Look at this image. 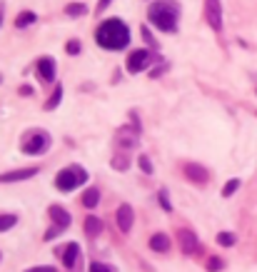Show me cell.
Listing matches in <instances>:
<instances>
[{"instance_id":"8","label":"cell","mask_w":257,"mask_h":272,"mask_svg":"<svg viewBox=\"0 0 257 272\" xmlns=\"http://www.w3.org/2000/svg\"><path fill=\"white\" fill-rule=\"evenodd\" d=\"M182 173H185V177L190 182H195V185H207V180H210V173L205 170V165H198V162H185Z\"/></svg>"},{"instance_id":"26","label":"cell","mask_w":257,"mask_h":272,"mask_svg":"<svg viewBox=\"0 0 257 272\" xmlns=\"http://www.w3.org/2000/svg\"><path fill=\"white\" fill-rule=\"evenodd\" d=\"M113 167H115V170H127V167H130V160H127V155H115V157H113Z\"/></svg>"},{"instance_id":"16","label":"cell","mask_w":257,"mask_h":272,"mask_svg":"<svg viewBox=\"0 0 257 272\" xmlns=\"http://www.w3.org/2000/svg\"><path fill=\"white\" fill-rule=\"evenodd\" d=\"M82 205L88 207V210H93V207L100 205V190L98 187H88V190L82 193Z\"/></svg>"},{"instance_id":"24","label":"cell","mask_w":257,"mask_h":272,"mask_svg":"<svg viewBox=\"0 0 257 272\" xmlns=\"http://www.w3.org/2000/svg\"><path fill=\"white\" fill-rule=\"evenodd\" d=\"M235 242H237V237H235L232 233H220V235H217V245H220V247H232Z\"/></svg>"},{"instance_id":"33","label":"cell","mask_w":257,"mask_h":272,"mask_svg":"<svg viewBox=\"0 0 257 272\" xmlns=\"http://www.w3.org/2000/svg\"><path fill=\"white\" fill-rule=\"evenodd\" d=\"M18 93H20V95H33V88H28V85H23V88H20Z\"/></svg>"},{"instance_id":"7","label":"cell","mask_w":257,"mask_h":272,"mask_svg":"<svg viewBox=\"0 0 257 272\" xmlns=\"http://www.w3.org/2000/svg\"><path fill=\"white\" fill-rule=\"evenodd\" d=\"M138 137H140V125H125V128H120L118 130V135H115V142L120 145L122 150H130V148H135L138 145Z\"/></svg>"},{"instance_id":"4","label":"cell","mask_w":257,"mask_h":272,"mask_svg":"<svg viewBox=\"0 0 257 272\" xmlns=\"http://www.w3.org/2000/svg\"><path fill=\"white\" fill-rule=\"evenodd\" d=\"M85 182H88V170L80 165H70L55 175V187L60 193H73L78 185H85Z\"/></svg>"},{"instance_id":"32","label":"cell","mask_w":257,"mask_h":272,"mask_svg":"<svg viewBox=\"0 0 257 272\" xmlns=\"http://www.w3.org/2000/svg\"><path fill=\"white\" fill-rule=\"evenodd\" d=\"M110 3H113V0H100V3H98V13H102V10L108 8Z\"/></svg>"},{"instance_id":"13","label":"cell","mask_w":257,"mask_h":272,"mask_svg":"<svg viewBox=\"0 0 257 272\" xmlns=\"http://www.w3.org/2000/svg\"><path fill=\"white\" fill-rule=\"evenodd\" d=\"M35 175H38V167H23V170L3 173V175H0V182L10 185V182H20V180H30V177H35Z\"/></svg>"},{"instance_id":"18","label":"cell","mask_w":257,"mask_h":272,"mask_svg":"<svg viewBox=\"0 0 257 272\" xmlns=\"http://www.w3.org/2000/svg\"><path fill=\"white\" fill-rule=\"evenodd\" d=\"M85 235H88V237H98L100 233H102V222L98 220V217H88V220H85Z\"/></svg>"},{"instance_id":"22","label":"cell","mask_w":257,"mask_h":272,"mask_svg":"<svg viewBox=\"0 0 257 272\" xmlns=\"http://www.w3.org/2000/svg\"><path fill=\"white\" fill-rule=\"evenodd\" d=\"M205 270L207 272H220V270H225V260H220V257H207Z\"/></svg>"},{"instance_id":"15","label":"cell","mask_w":257,"mask_h":272,"mask_svg":"<svg viewBox=\"0 0 257 272\" xmlns=\"http://www.w3.org/2000/svg\"><path fill=\"white\" fill-rule=\"evenodd\" d=\"M150 250L153 253H170V237L165 233H155L150 237Z\"/></svg>"},{"instance_id":"29","label":"cell","mask_w":257,"mask_h":272,"mask_svg":"<svg viewBox=\"0 0 257 272\" xmlns=\"http://www.w3.org/2000/svg\"><path fill=\"white\" fill-rule=\"evenodd\" d=\"M142 38L147 40V45H150V48H158L155 38H153V33H150V28H147V25H142Z\"/></svg>"},{"instance_id":"23","label":"cell","mask_w":257,"mask_h":272,"mask_svg":"<svg viewBox=\"0 0 257 272\" xmlns=\"http://www.w3.org/2000/svg\"><path fill=\"white\" fill-rule=\"evenodd\" d=\"M237 187H240V180H237V177L227 180V182H225V187H222V197H230V195H235V193H237Z\"/></svg>"},{"instance_id":"35","label":"cell","mask_w":257,"mask_h":272,"mask_svg":"<svg viewBox=\"0 0 257 272\" xmlns=\"http://www.w3.org/2000/svg\"><path fill=\"white\" fill-rule=\"evenodd\" d=\"M0 82H3V75H0Z\"/></svg>"},{"instance_id":"1","label":"cell","mask_w":257,"mask_h":272,"mask_svg":"<svg viewBox=\"0 0 257 272\" xmlns=\"http://www.w3.org/2000/svg\"><path fill=\"white\" fill-rule=\"evenodd\" d=\"M95 43L102 50H113V53L125 50L130 45V28L120 18H105L95 28Z\"/></svg>"},{"instance_id":"11","label":"cell","mask_w":257,"mask_h":272,"mask_svg":"<svg viewBox=\"0 0 257 272\" xmlns=\"http://www.w3.org/2000/svg\"><path fill=\"white\" fill-rule=\"evenodd\" d=\"M178 240H180V250H182L185 255H195V253H198L200 240H198V235L192 233V230H180V233H178Z\"/></svg>"},{"instance_id":"28","label":"cell","mask_w":257,"mask_h":272,"mask_svg":"<svg viewBox=\"0 0 257 272\" xmlns=\"http://www.w3.org/2000/svg\"><path fill=\"white\" fill-rule=\"evenodd\" d=\"M65 50H68V55H78V53L82 50L80 40H68V43H65Z\"/></svg>"},{"instance_id":"31","label":"cell","mask_w":257,"mask_h":272,"mask_svg":"<svg viewBox=\"0 0 257 272\" xmlns=\"http://www.w3.org/2000/svg\"><path fill=\"white\" fill-rule=\"evenodd\" d=\"M25 272H55V267H30Z\"/></svg>"},{"instance_id":"30","label":"cell","mask_w":257,"mask_h":272,"mask_svg":"<svg viewBox=\"0 0 257 272\" xmlns=\"http://www.w3.org/2000/svg\"><path fill=\"white\" fill-rule=\"evenodd\" d=\"M90 272H113V267L105 265V262H93L90 265Z\"/></svg>"},{"instance_id":"19","label":"cell","mask_w":257,"mask_h":272,"mask_svg":"<svg viewBox=\"0 0 257 272\" xmlns=\"http://www.w3.org/2000/svg\"><path fill=\"white\" fill-rule=\"evenodd\" d=\"M60 100H62V85H55L53 93H50V97L45 100V110H55L60 105Z\"/></svg>"},{"instance_id":"21","label":"cell","mask_w":257,"mask_h":272,"mask_svg":"<svg viewBox=\"0 0 257 272\" xmlns=\"http://www.w3.org/2000/svg\"><path fill=\"white\" fill-rule=\"evenodd\" d=\"M18 225V215H0V233H8V230H13Z\"/></svg>"},{"instance_id":"25","label":"cell","mask_w":257,"mask_h":272,"mask_svg":"<svg viewBox=\"0 0 257 272\" xmlns=\"http://www.w3.org/2000/svg\"><path fill=\"white\" fill-rule=\"evenodd\" d=\"M138 165H140V170H142L145 175H153V173H155V167H153V162H150L147 155H140V157H138Z\"/></svg>"},{"instance_id":"34","label":"cell","mask_w":257,"mask_h":272,"mask_svg":"<svg viewBox=\"0 0 257 272\" xmlns=\"http://www.w3.org/2000/svg\"><path fill=\"white\" fill-rule=\"evenodd\" d=\"M0 25H3V8H0Z\"/></svg>"},{"instance_id":"2","label":"cell","mask_w":257,"mask_h":272,"mask_svg":"<svg viewBox=\"0 0 257 272\" xmlns=\"http://www.w3.org/2000/svg\"><path fill=\"white\" fill-rule=\"evenodd\" d=\"M180 20V5L178 0H155L147 10V23L158 28L160 33H175Z\"/></svg>"},{"instance_id":"10","label":"cell","mask_w":257,"mask_h":272,"mask_svg":"<svg viewBox=\"0 0 257 272\" xmlns=\"http://www.w3.org/2000/svg\"><path fill=\"white\" fill-rule=\"evenodd\" d=\"M55 73H58V68H55V60L50 55H45V58L38 60V78L45 82V85L55 82Z\"/></svg>"},{"instance_id":"9","label":"cell","mask_w":257,"mask_h":272,"mask_svg":"<svg viewBox=\"0 0 257 272\" xmlns=\"http://www.w3.org/2000/svg\"><path fill=\"white\" fill-rule=\"evenodd\" d=\"M115 220H118V227L122 230V233L127 235L133 230V222H135V210H133V205H120L118 207V213H115Z\"/></svg>"},{"instance_id":"6","label":"cell","mask_w":257,"mask_h":272,"mask_svg":"<svg viewBox=\"0 0 257 272\" xmlns=\"http://www.w3.org/2000/svg\"><path fill=\"white\" fill-rule=\"evenodd\" d=\"M205 20L212 30H222V3L220 0H205Z\"/></svg>"},{"instance_id":"14","label":"cell","mask_w":257,"mask_h":272,"mask_svg":"<svg viewBox=\"0 0 257 272\" xmlns=\"http://www.w3.org/2000/svg\"><path fill=\"white\" fill-rule=\"evenodd\" d=\"M78 257H80V245L78 242H68L65 253H62V265H65L68 270H73L78 265Z\"/></svg>"},{"instance_id":"3","label":"cell","mask_w":257,"mask_h":272,"mask_svg":"<svg viewBox=\"0 0 257 272\" xmlns=\"http://www.w3.org/2000/svg\"><path fill=\"white\" fill-rule=\"evenodd\" d=\"M50 145H53L50 133L35 128V130H28V133L23 135V140H20V150H23L25 155L38 157V155H45V153L50 150Z\"/></svg>"},{"instance_id":"17","label":"cell","mask_w":257,"mask_h":272,"mask_svg":"<svg viewBox=\"0 0 257 272\" xmlns=\"http://www.w3.org/2000/svg\"><path fill=\"white\" fill-rule=\"evenodd\" d=\"M35 20H38V15H35L33 10H23V13H18V18H15V28H18V30H23V28L33 25Z\"/></svg>"},{"instance_id":"20","label":"cell","mask_w":257,"mask_h":272,"mask_svg":"<svg viewBox=\"0 0 257 272\" xmlns=\"http://www.w3.org/2000/svg\"><path fill=\"white\" fill-rule=\"evenodd\" d=\"M65 15L68 18H82V15H88V5L85 3H70V5H65Z\"/></svg>"},{"instance_id":"12","label":"cell","mask_w":257,"mask_h":272,"mask_svg":"<svg viewBox=\"0 0 257 272\" xmlns=\"http://www.w3.org/2000/svg\"><path fill=\"white\" fill-rule=\"evenodd\" d=\"M48 215H50V220H53V225L55 227H60V230H68L70 227V213L65 210V207H60V205H50V210H48Z\"/></svg>"},{"instance_id":"5","label":"cell","mask_w":257,"mask_h":272,"mask_svg":"<svg viewBox=\"0 0 257 272\" xmlns=\"http://www.w3.org/2000/svg\"><path fill=\"white\" fill-rule=\"evenodd\" d=\"M150 65H153V53L140 48V50H133L130 55H127V70H130L133 75L138 73H145Z\"/></svg>"},{"instance_id":"27","label":"cell","mask_w":257,"mask_h":272,"mask_svg":"<svg viewBox=\"0 0 257 272\" xmlns=\"http://www.w3.org/2000/svg\"><path fill=\"white\" fill-rule=\"evenodd\" d=\"M158 200H160V207L165 213H173V205H170V195H167V190H160L158 193Z\"/></svg>"}]
</instances>
